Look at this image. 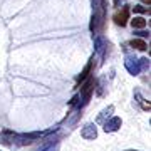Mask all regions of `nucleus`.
<instances>
[{
    "mask_svg": "<svg viewBox=\"0 0 151 151\" xmlns=\"http://www.w3.org/2000/svg\"><path fill=\"white\" fill-rule=\"evenodd\" d=\"M47 133H49V131H35V133H29V134H14L12 141H9V143H10L12 146H14V145H17V146L30 145V143H34L35 139L45 136Z\"/></svg>",
    "mask_w": 151,
    "mask_h": 151,
    "instance_id": "nucleus-1",
    "label": "nucleus"
},
{
    "mask_svg": "<svg viewBox=\"0 0 151 151\" xmlns=\"http://www.w3.org/2000/svg\"><path fill=\"white\" fill-rule=\"evenodd\" d=\"M94 42H96V50L101 54V52H103V49H104V40H103V37H96V39H94Z\"/></svg>",
    "mask_w": 151,
    "mask_h": 151,
    "instance_id": "nucleus-12",
    "label": "nucleus"
},
{
    "mask_svg": "<svg viewBox=\"0 0 151 151\" xmlns=\"http://www.w3.org/2000/svg\"><path fill=\"white\" fill-rule=\"evenodd\" d=\"M91 70H92V62H87V65L84 67V70H82L81 74H79V77H77V82L86 81L87 77H89V74H91Z\"/></svg>",
    "mask_w": 151,
    "mask_h": 151,
    "instance_id": "nucleus-7",
    "label": "nucleus"
},
{
    "mask_svg": "<svg viewBox=\"0 0 151 151\" xmlns=\"http://www.w3.org/2000/svg\"><path fill=\"white\" fill-rule=\"evenodd\" d=\"M129 45L134 47V49H138V50H146V49H148V45H146V42L143 40V39H133V40L129 42Z\"/></svg>",
    "mask_w": 151,
    "mask_h": 151,
    "instance_id": "nucleus-8",
    "label": "nucleus"
},
{
    "mask_svg": "<svg viewBox=\"0 0 151 151\" xmlns=\"http://www.w3.org/2000/svg\"><path fill=\"white\" fill-rule=\"evenodd\" d=\"M136 99H138V103L141 104V108L145 109V111H150V109H151L150 103H146V99H143V97H141V94H139V92H136Z\"/></svg>",
    "mask_w": 151,
    "mask_h": 151,
    "instance_id": "nucleus-10",
    "label": "nucleus"
},
{
    "mask_svg": "<svg viewBox=\"0 0 151 151\" xmlns=\"http://www.w3.org/2000/svg\"><path fill=\"white\" fill-rule=\"evenodd\" d=\"M145 4H148V7H150V4H151V0H145Z\"/></svg>",
    "mask_w": 151,
    "mask_h": 151,
    "instance_id": "nucleus-15",
    "label": "nucleus"
},
{
    "mask_svg": "<svg viewBox=\"0 0 151 151\" xmlns=\"http://www.w3.org/2000/svg\"><path fill=\"white\" fill-rule=\"evenodd\" d=\"M131 25H133V29H145L146 27L145 17H134V19L131 20Z\"/></svg>",
    "mask_w": 151,
    "mask_h": 151,
    "instance_id": "nucleus-9",
    "label": "nucleus"
},
{
    "mask_svg": "<svg viewBox=\"0 0 151 151\" xmlns=\"http://www.w3.org/2000/svg\"><path fill=\"white\" fill-rule=\"evenodd\" d=\"M81 136L84 138V139H96V138H97L96 124H92V123L86 124V126L82 128V131H81Z\"/></svg>",
    "mask_w": 151,
    "mask_h": 151,
    "instance_id": "nucleus-3",
    "label": "nucleus"
},
{
    "mask_svg": "<svg viewBox=\"0 0 151 151\" xmlns=\"http://www.w3.org/2000/svg\"><path fill=\"white\" fill-rule=\"evenodd\" d=\"M133 10L138 12V14H145V12H148V7H143V5H134L133 7Z\"/></svg>",
    "mask_w": 151,
    "mask_h": 151,
    "instance_id": "nucleus-13",
    "label": "nucleus"
},
{
    "mask_svg": "<svg viewBox=\"0 0 151 151\" xmlns=\"http://www.w3.org/2000/svg\"><path fill=\"white\" fill-rule=\"evenodd\" d=\"M59 150V145H49V146H45V148H42L40 151H57Z\"/></svg>",
    "mask_w": 151,
    "mask_h": 151,
    "instance_id": "nucleus-14",
    "label": "nucleus"
},
{
    "mask_svg": "<svg viewBox=\"0 0 151 151\" xmlns=\"http://www.w3.org/2000/svg\"><path fill=\"white\" fill-rule=\"evenodd\" d=\"M113 113H114V108H113V106H109L108 109H104L103 113L99 114V118H97V119H99V121H104V118H106V116L109 118V116H111Z\"/></svg>",
    "mask_w": 151,
    "mask_h": 151,
    "instance_id": "nucleus-11",
    "label": "nucleus"
},
{
    "mask_svg": "<svg viewBox=\"0 0 151 151\" xmlns=\"http://www.w3.org/2000/svg\"><path fill=\"white\" fill-rule=\"evenodd\" d=\"M123 151H138V150H123Z\"/></svg>",
    "mask_w": 151,
    "mask_h": 151,
    "instance_id": "nucleus-16",
    "label": "nucleus"
},
{
    "mask_svg": "<svg viewBox=\"0 0 151 151\" xmlns=\"http://www.w3.org/2000/svg\"><path fill=\"white\" fill-rule=\"evenodd\" d=\"M124 65H126V69L129 70V74H133V76H138V74H139L141 65H139V60H138V59L126 57V60H124Z\"/></svg>",
    "mask_w": 151,
    "mask_h": 151,
    "instance_id": "nucleus-5",
    "label": "nucleus"
},
{
    "mask_svg": "<svg viewBox=\"0 0 151 151\" xmlns=\"http://www.w3.org/2000/svg\"><path fill=\"white\" fill-rule=\"evenodd\" d=\"M121 124H123L121 118L114 116V118L108 119V121L104 123V131H106V133H114V131H118L119 128H121Z\"/></svg>",
    "mask_w": 151,
    "mask_h": 151,
    "instance_id": "nucleus-4",
    "label": "nucleus"
},
{
    "mask_svg": "<svg viewBox=\"0 0 151 151\" xmlns=\"http://www.w3.org/2000/svg\"><path fill=\"white\" fill-rule=\"evenodd\" d=\"M128 17H129V10L128 9H123V10H119L114 14V24L116 25H121V27H124L126 24H128Z\"/></svg>",
    "mask_w": 151,
    "mask_h": 151,
    "instance_id": "nucleus-6",
    "label": "nucleus"
},
{
    "mask_svg": "<svg viewBox=\"0 0 151 151\" xmlns=\"http://www.w3.org/2000/svg\"><path fill=\"white\" fill-rule=\"evenodd\" d=\"M92 92H94V79L92 77H87L86 82L81 86V94L77 96V97H81V101H82V103H79V108H84L91 101Z\"/></svg>",
    "mask_w": 151,
    "mask_h": 151,
    "instance_id": "nucleus-2",
    "label": "nucleus"
}]
</instances>
